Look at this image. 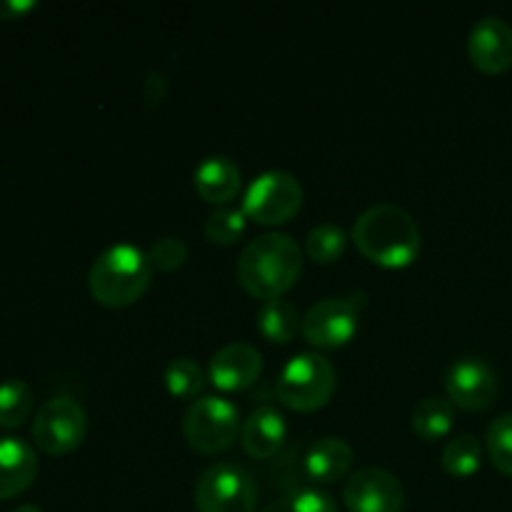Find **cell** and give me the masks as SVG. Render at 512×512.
Segmentation results:
<instances>
[{
	"label": "cell",
	"mask_w": 512,
	"mask_h": 512,
	"mask_svg": "<svg viewBox=\"0 0 512 512\" xmlns=\"http://www.w3.org/2000/svg\"><path fill=\"white\" fill-rule=\"evenodd\" d=\"M88 433L85 408L70 395H55L40 405L33 420V440L43 453L65 455L78 448Z\"/></svg>",
	"instance_id": "9c48e42d"
},
{
	"label": "cell",
	"mask_w": 512,
	"mask_h": 512,
	"mask_svg": "<svg viewBox=\"0 0 512 512\" xmlns=\"http://www.w3.org/2000/svg\"><path fill=\"white\" fill-rule=\"evenodd\" d=\"M488 453L495 468L512 475V413L500 415L488 428Z\"/></svg>",
	"instance_id": "d4e9b609"
},
{
	"label": "cell",
	"mask_w": 512,
	"mask_h": 512,
	"mask_svg": "<svg viewBox=\"0 0 512 512\" xmlns=\"http://www.w3.org/2000/svg\"><path fill=\"white\" fill-rule=\"evenodd\" d=\"M35 8V0H0V20H15Z\"/></svg>",
	"instance_id": "f1b7e54d"
},
{
	"label": "cell",
	"mask_w": 512,
	"mask_h": 512,
	"mask_svg": "<svg viewBox=\"0 0 512 512\" xmlns=\"http://www.w3.org/2000/svg\"><path fill=\"white\" fill-rule=\"evenodd\" d=\"M240 183H243V175H240L238 163L230 160L228 155H208L195 168V190L208 203L223 205L233 200L238 195Z\"/></svg>",
	"instance_id": "e0dca14e"
},
{
	"label": "cell",
	"mask_w": 512,
	"mask_h": 512,
	"mask_svg": "<svg viewBox=\"0 0 512 512\" xmlns=\"http://www.w3.org/2000/svg\"><path fill=\"white\" fill-rule=\"evenodd\" d=\"M263 373V355L250 343H228L210 360V383L225 393L245 390Z\"/></svg>",
	"instance_id": "4fadbf2b"
},
{
	"label": "cell",
	"mask_w": 512,
	"mask_h": 512,
	"mask_svg": "<svg viewBox=\"0 0 512 512\" xmlns=\"http://www.w3.org/2000/svg\"><path fill=\"white\" fill-rule=\"evenodd\" d=\"M33 410V390L25 380L8 378L0 383V428H18Z\"/></svg>",
	"instance_id": "44dd1931"
},
{
	"label": "cell",
	"mask_w": 512,
	"mask_h": 512,
	"mask_svg": "<svg viewBox=\"0 0 512 512\" xmlns=\"http://www.w3.org/2000/svg\"><path fill=\"white\" fill-rule=\"evenodd\" d=\"M260 512H338V508L323 490H298V493L283 495Z\"/></svg>",
	"instance_id": "484cf974"
},
{
	"label": "cell",
	"mask_w": 512,
	"mask_h": 512,
	"mask_svg": "<svg viewBox=\"0 0 512 512\" xmlns=\"http://www.w3.org/2000/svg\"><path fill=\"white\" fill-rule=\"evenodd\" d=\"M165 385L175 398H195L205 388V373L193 358H175L165 368Z\"/></svg>",
	"instance_id": "603a6c76"
},
{
	"label": "cell",
	"mask_w": 512,
	"mask_h": 512,
	"mask_svg": "<svg viewBox=\"0 0 512 512\" xmlns=\"http://www.w3.org/2000/svg\"><path fill=\"white\" fill-rule=\"evenodd\" d=\"M365 303H368V295L363 290H355L348 298L318 300L303 315V330L300 333L315 348H340L358 333Z\"/></svg>",
	"instance_id": "52a82bcc"
},
{
	"label": "cell",
	"mask_w": 512,
	"mask_h": 512,
	"mask_svg": "<svg viewBox=\"0 0 512 512\" xmlns=\"http://www.w3.org/2000/svg\"><path fill=\"white\" fill-rule=\"evenodd\" d=\"M13 512H43L38 508V505H20V508H15Z\"/></svg>",
	"instance_id": "f546056e"
},
{
	"label": "cell",
	"mask_w": 512,
	"mask_h": 512,
	"mask_svg": "<svg viewBox=\"0 0 512 512\" xmlns=\"http://www.w3.org/2000/svg\"><path fill=\"white\" fill-rule=\"evenodd\" d=\"M353 465V448L343 438H320L305 455V475L318 485H333L348 475Z\"/></svg>",
	"instance_id": "2e32d148"
},
{
	"label": "cell",
	"mask_w": 512,
	"mask_h": 512,
	"mask_svg": "<svg viewBox=\"0 0 512 512\" xmlns=\"http://www.w3.org/2000/svg\"><path fill=\"white\" fill-rule=\"evenodd\" d=\"M468 55L483 73H503L512 65V25L500 15H485L470 28Z\"/></svg>",
	"instance_id": "7c38bea8"
},
{
	"label": "cell",
	"mask_w": 512,
	"mask_h": 512,
	"mask_svg": "<svg viewBox=\"0 0 512 512\" xmlns=\"http://www.w3.org/2000/svg\"><path fill=\"white\" fill-rule=\"evenodd\" d=\"M245 225L248 215L243 213V208H218L205 220V235L218 245H233L243 238Z\"/></svg>",
	"instance_id": "cb8c5ba5"
},
{
	"label": "cell",
	"mask_w": 512,
	"mask_h": 512,
	"mask_svg": "<svg viewBox=\"0 0 512 512\" xmlns=\"http://www.w3.org/2000/svg\"><path fill=\"white\" fill-rule=\"evenodd\" d=\"M348 245V235L340 225L335 223H320L313 225L305 238V253L315 260V263H335L340 255L345 253Z\"/></svg>",
	"instance_id": "7402d4cb"
},
{
	"label": "cell",
	"mask_w": 512,
	"mask_h": 512,
	"mask_svg": "<svg viewBox=\"0 0 512 512\" xmlns=\"http://www.w3.org/2000/svg\"><path fill=\"white\" fill-rule=\"evenodd\" d=\"M353 243L370 263L405 268L418 258L423 235L408 210L395 203H378L358 215Z\"/></svg>",
	"instance_id": "6da1fadb"
},
{
	"label": "cell",
	"mask_w": 512,
	"mask_h": 512,
	"mask_svg": "<svg viewBox=\"0 0 512 512\" xmlns=\"http://www.w3.org/2000/svg\"><path fill=\"white\" fill-rule=\"evenodd\" d=\"M343 503L350 512H400L405 490L398 475L378 465H368L345 480Z\"/></svg>",
	"instance_id": "30bf717a"
},
{
	"label": "cell",
	"mask_w": 512,
	"mask_h": 512,
	"mask_svg": "<svg viewBox=\"0 0 512 512\" xmlns=\"http://www.w3.org/2000/svg\"><path fill=\"white\" fill-rule=\"evenodd\" d=\"M445 390L450 403L463 410H483L498 395V375L493 365L478 355L458 358L445 375Z\"/></svg>",
	"instance_id": "8fae6325"
},
{
	"label": "cell",
	"mask_w": 512,
	"mask_h": 512,
	"mask_svg": "<svg viewBox=\"0 0 512 512\" xmlns=\"http://www.w3.org/2000/svg\"><path fill=\"white\" fill-rule=\"evenodd\" d=\"M195 508L198 512H255L258 508L255 478L243 465H210L195 485Z\"/></svg>",
	"instance_id": "5b68a950"
},
{
	"label": "cell",
	"mask_w": 512,
	"mask_h": 512,
	"mask_svg": "<svg viewBox=\"0 0 512 512\" xmlns=\"http://www.w3.org/2000/svg\"><path fill=\"white\" fill-rule=\"evenodd\" d=\"M303 185L288 170H265L245 190L243 213L260 225H283L298 215Z\"/></svg>",
	"instance_id": "ba28073f"
},
{
	"label": "cell",
	"mask_w": 512,
	"mask_h": 512,
	"mask_svg": "<svg viewBox=\"0 0 512 512\" xmlns=\"http://www.w3.org/2000/svg\"><path fill=\"white\" fill-rule=\"evenodd\" d=\"M153 278L148 253L133 243H115L93 260L88 273L90 295L108 308H125L143 298Z\"/></svg>",
	"instance_id": "3957f363"
},
{
	"label": "cell",
	"mask_w": 512,
	"mask_h": 512,
	"mask_svg": "<svg viewBox=\"0 0 512 512\" xmlns=\"http://www.w3.org/2000/svg\"><path fill=\"white\" fill-rule=\"evenodd\" d=\"M288 435V425H285V415L273 405H260L255 408L248 418L243 420L240 428V443L248 450L253 458H270L278 453Z\"/></svg>",
	"instance_id": "9a60e30c"
},
{
	"label": "cell",
	"mask_w": 512,
	"mask_h": 512,
	"mask_svg": "<svg viewBox=\"0 0 512 512\" xmlns=\"http://www.w3.org/2000/svg\"><path fill=\"white\" fill-rule=\"evenodd\" d=\"M255 325L270 343H288L303 330V318L290 300L275 298L260 305Z\"/></svg>",
	"instance_id": "ac0fdd59"
},
{
	"label": "cell",
	"mask_w": 512,
	"mask_h": 512,
	"mask_svg": "<svg viewBox=\"0 0 512 512\" xmlns=\"http://www.w3.org/2000/svg\"><path fill=\"white\" fill-rule=\"evenodd\" d=\"M335 368L325 355L298 353L285 363L278 375V400L298 413H313L323 408L335 393Z\"/></svg>",
	"instance_id": "277c9868"
},
{
	"label": "cell",
	"mask_w": 512,
	"mask_h": 512,
	"mask_svg": "<svg viewBox=\"0 0 512 512\" xmlns=\"http://www.w3.org/2000/svg\"><path fill=\"white\" fill-rule=\"evenodd\" d=\"M38 475V455L33 445L15 435L0 438V500L20 495Z\"/></svg>",
	"instance_id": "5bb4252c"
},
{
	"label": "cell",
	"mask_w": 512,
	"mask_h": 512,
	"mask_svg": "<svg viewBox=\"0 0 512 512\" xmlns=\"http://www.w3.org/2000/svg\"><path fill=\"white\" fill-rule=\"evenodd\" d=\"M480 460H483V445L473 433H458L445 443L443 468L450 475L468 478V475L478 473Z\"/></svg>",
	"instance_id": "ffe728a7"
},
{
	"label": "cell",
	"mask_w": 512,
	"mask_h": 512,
	"mask_svg": "<svg viewBox=\"0 0 512 512\" xmlns=\"http://www.w3.org/2000/svg\"><path fill=\"white\" fill-rule=\"evenodd\" d=\"M455 408L450 400L425 398L413 410V430L423 440H440L453 428Z\"/></svg>",
	"instance_id": "d6986e66"
},
{
	"label": "cell",
	"mask_w": 512,
	"mask_h": 512,
	"mask_svg": "<svg viewBox=\"0 0 512 512\" xmlns=\"http://www.w3.org/2000/svg\"><path fill=\"white\" fill-rule=\"evenodd\" d=\"M148 258L153 268L163 270V273H173L188 260V245L180 238H160L153 243Z\"/></svg>",
	"instance_id": "4316f807"
},
{
	"label": "cell",
	"mask_w": 512,
	"mask_h": 512,
	"mask_svg": "<svg viewBox=\"0 0 512 512\" xmlns=\"http://www.w3.org/2000/svg\"><path fill=\"white\" fill-rule=\"evenodd\" d=\"M165 93H168V80H165L163 73L153 70L145 80V100L150 105H160L165 100Z\"/></svg>",
	"instance_id": "83f0119b"
},
{
	"label": "cell",
	"mask_w": 512,
	"mask_h": 512,
	"mask_svg": "<svg viewBox=\"0 0 512 512\" xmlns=\"http://www.w3.org/2000/svg\"><path fill=\"white\" fill-rule=\"evenodd\" d=\"M240 428L243 423L238 405L220 395H205L185 410L183 435L200 453L228 450L238 438Z\"/></svg>",
	"instance_id": "8992f818"
},
{
	"label": "cell",
	"mask_w": 512,
	"mask_h": 512,
	"mask_svg": "<svg viewBox=\"0 0 512 512\" xmlns=\"http://www.w3.org/2000/svg\"><path fill=\"white\" fill-rule=\"evenodd\" d=\"M303 250L288 233H263L250 240L238 258V280L253 298H283L300 278Z\"/></svg>",
	"instance_id": "7a4b0ae2"
}]
</instances>
